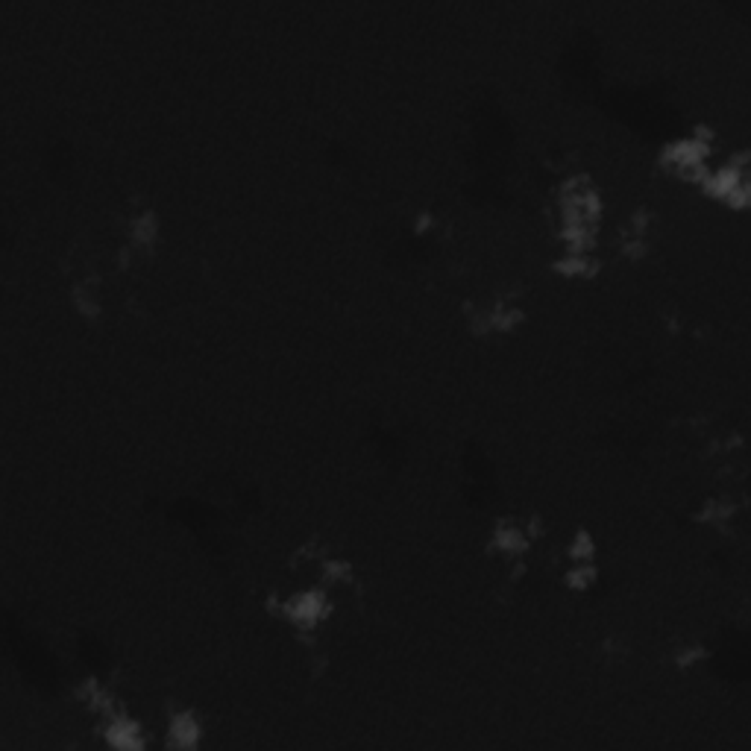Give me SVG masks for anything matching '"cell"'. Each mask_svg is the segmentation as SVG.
Masks as SVG:
<instances>
[{"label":"cell","instance_id":"1","mask_svg":"<svg viewBox=\"0 0 751 751\" xmlns=\"http://www.w3.org/2000/svg\"><path fill=\"white\" fill-rule=\"evenodd\" d=\"M279 611H282V617L288 619L297 631L309 634L323 619H329V614H332V596H329L326 587L309 584V587L291 590L279 602Z\"/></svg>","mask_w":751,"mask_h":751},{"label":"cell","instance_id":"2","mask_svg":"<svg viewBox=\"0 0 751 751\" xmlns=\"http://www.w3.org/2000/svg\"><path fill=\"white\" fill-rule=\"evenodd\" d=\"M203 740V722L197 719L194 710L182 707L168 716V728H165V746L177 751H191L200 746Z\"/></svg>","mask_w":751,"mask_h":751},{"label":"cell","instance_id":"3","mask_svg":"<svg viewBox=\"0 0 751 751\" xmlns=\"http://www.w3.org/2000/svg\"><path fill=\"white\" fill-rule=\"evenodd\" d=\"M529 540L531 531L526 529L520 520H514V517H499V520L493 523V531H490L493 549H496L499 555H505V558L523 555V552L529 549Z\"/></svg>","mask_w":751,"mask_h":751},{"label":"cell","instance_id":"4","mask_svg":"<svg viewBox=\"0 0 751 751\" xmlns=\"http://www.w3.org/2000/svg\"><path fill=\"white\" fill-rule=\"evenodd\" d=\"M103 740L118 751H138L144 749V734H141V725L135 722L133 716H127L124 710L115 713L112 719H106L103 725Z\"/></svg>","mask_w":751,"mask_h":751},{"label":"cell","instance_id":"5","mask_svg":"<svg viewBox=\"0 0 751 751\" xmlns=\"http://www.w3.org/2000/svg\"><path fill=\"white\" fill-rule=\"evenodd\" d=\"M159 238V218L153 212H138L127 226V247L130 250H147Z\"/></svg>","mask_w":751,"mask_h":751},{"label":"cell","instance_id":"6","mask_svg":"<svg viewBox=\"0 0 751 751\" xmlns=\"http://www.w3.org/2000/svg\"><path fill=\"white\" fill-rule=\"evenodd\" d=\"M71 303L83 314H97L100 311V282L94 276H83L71 285Z\"/></svg>","mask_w":751,"mask_h":751}]
</instances>
